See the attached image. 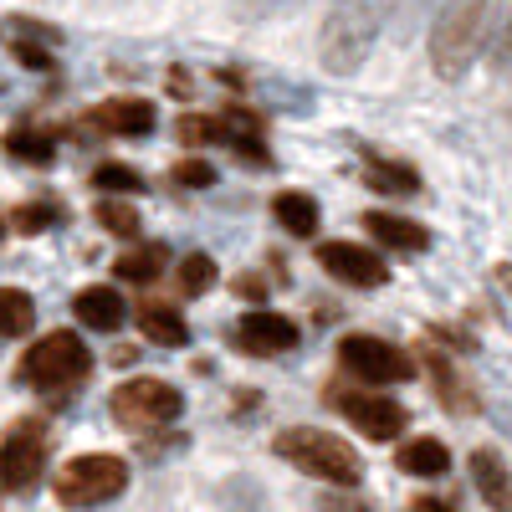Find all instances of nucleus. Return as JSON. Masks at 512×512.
Segmentation results:
<instances>
[{"mask_svg": "<svg viewBox=\"0 0 512 512\" xmlns=\"http://www.w3.org/2000/svg\"><path fill=\"white\" fill-rule=\"evenodd\" d=\"M502 6L507 0H446L431 21V67L451 82L472 72V62L492 47Z\"/></svg>", "mask_w": 512, "mask_h": 512, "instance_id": "1", "label": "nucleus"}, {"mask_svg": "<svg viewBox=\"0 0 512 512\" xmlns=\"http://www.w3.org/2000/svg\"><path fill=\"white\" fill-rule=\"evenodd\" d=\"M379 26H384V6L379 0H338L323 21V36H318V57L333 77H354L364 67V57L374 52L379 41Z\"/></svg>", "mask_w": 512, "mask_h": 512, "instance_id": "2", "label": "nucleus"}, {"mask_svg": "<svg viewBox=\"0 0 512 512\" xmlns=\"http://www.w3.org/2000/svg\"><path fill=\"white\" fill-rule=\"evenodd\" d=\"M272 451L282 461H292L297 472H308L318 482H333V487H359L364 477V461L349 441H338L333 431H318V425H292V431H277Z\"/></svg>", "mask_w": 512, "mask_h": 512, "instance_id": "3", "label": "nucleus"}, {"mask_svg": "<svg viewBox=\"0 0 512 512\" xmlns=\"http://www.w3.org/2000/svg\"><path fill=\"white\" fill-rule=\"evenodd\" d=\"M88 374H93V354L67 328L36 338V344L21 354V364H16V379L31 384V390H72V384H82Z\"/></svg>", "mask_w": 512, "mask_h": 512, "instance_id": "4", "label": "nucleus"}, {"mask_svg": "<svg viewBox=\"0 0 512 512\" xmlns=\"http://www.w3.org/2000/svg\"><path fill=\"white\" fill-rule=\"evenodd\" d=\"M52 492L62 507H98V502H113L128 492V461L123 456H108V451H93V456H72L62 472L52 477Z\"/></svg>", "mask_w": 512, "mask_h": 512, "instance_id": "5", "label": "nucleus"}, {"mask_svg": "<svg viewBox=\"0 0 512 512\" xmlns=\"http://www.w3.org/2000/svg\"><path fill=\"white\" fill-rule=\"evenodd\" d=\"M185 410V395L164 379H128L113 390V420L123 431H154V425H169Z\"/></svg>", "mask_w": 512, "mask_h": 512, "instance_id": "6", "label": "nucleus"}, {"mask_svg": "<svg viewBox=\"0 0 512 512\" xmlns=\"http://www.w3.org/2000/svg\"><path fill=\"white\" fill-rule=\"evenodd\" d=\"M338 364L364 384H405L415 374V359L405 349H395L390 338H374V333H349L338 344Z\"/></svg>", "mask_w": 512, "mask_h": 512, "instance_id": "7", "label": "nucleus"}, {"mask_svg": "<svg viewBox=\"0 0 512 512\" xmlns=\"http://www.w3.org/2000/svg\"><path fill=\"white\" fill-rule=\"evenodd\" d=\"M328 405L344 410L349 425H354V431H364L369 441H395L405 425H410V410L400 400H390V395H379V384H374V390H349V395H333L328 390Z\"/></svg>", "mask_w": 512, "mask_h": 512, "instance_id": "8", "label": "nucleus"}, {"mask_svg": "<svg viewBox=\"0 0 512 512\" xmlns=\"http://www.w3.org/2000/svg\"><path fill=\"white\" fill-rule=\"evenodd\" d=\"M47 477V436L36 425H16L0 441V492H31Z\"/></svg>", "mask_w": 512, "mask_h": 512, "instance_id": "9", "label": "nucleus"}, {"mask_svg": "<svg viewBox=\"0 0 512 512\" xmlns=\"http://www.w3.org/2000/svg\"><path fill=\"white\" fill-rule=\"evenodd\" d=\"M318 267L349 287H384L390 282V267L374 246H359V241H323L318 246Z\"/></svg>", "mask_w": 512, "mask_h": 512, "instance_id": "10", "label": "nucleus"}, {"mask_svg": "<svg viewBox=\"0 0 512 512\" xmlns=\"http://www.w3.org/2000/svg\"><path fill=\"white\" fill-rule=\"evenodd\" d=\"M236 349L241 354H262V359L287 354V349H297V323L287 313H272V308H251L236 323Z\"/></svg>", "mask_w": 512, "mask_h": 512, "instance_id": "11", "label": "nucleus"}, {"mask_svg": "<svg viewBox=\"0 0 512 512\" xmlns=\"http://www.w3.org/2000/svg\"><path fill=\"white\" fill-rule=\"evenodd\" d=\"M88 123L103 128V134H118V139H128V134L144 139V134H154V128H159V113L144 98H108V103H98L88 113Z\"/></svg>", "mask_w": 512, "mask_h": 512, "instance_id": "12", "label": "nucleus"}, {"mask_svg": "<svg viewBox=\"0 0 512 512\" xmlns=\"http://www.w3.org/2000/svg\"><path fill=\"white\" fill-rule=\"evenodd\" d=\"M72 313L82 328H93V333H118L123 318H128V303L118 297V287H82L72 297Z\"/></svg>", "mask_w": 512, "mask_h": 512, "instance_id": "13", "label": "nucleus"}, {"mask_svg": "<svg viewBox=\"0 0 512 512\" xmlns=\"http://www.w3.org/2000/svg\"><path fill=\"white\" fill-rule=\"evenodd\" d=\"M425 374H431L436 400H441L451 415H472V410H477V390L456 374V364H451L441 349H425Z\"/></svg>", "mask_w": 512, "mask_h": 512, "instance_id": "14", "label": "nucleus"}, {"mask_svg": "<svg viewBox=\"0 0 512 512\" xmlns=\"http://www.w3.org/2000/svg\"><path fill=\"white\" fill-rule=\"evenodd\" d=\"M364 231L390 251H425L431 246V231H425L420 221H410V216H395V210H369Z\"/></svg>", "mask_w": 512, "mask_h": 512, "instance_id": "15", "label": "nucleus"}, {"mask_svg": "<svg viewBox=\"0 0 512 512\" xmlns=\"http://www.w3.org/2000/svg\"><path fill=\"white\" fill-rule=\"evenodd\" d=\"M395 466H400L405 477L441 482V477L451 472V451H446V441H436V436H415V441H405V446H400Z\"/></svg>", "mask_w": 512, "mask_h": 512, "instance_id": "16", "label": "nucleus"}, {"mask_svg": "<svg viewBox=\"0 0 512 512\" xmlns=\"http://www.w3.org/2000/svg\"><path fill=\"white\" fill-rule=\"evenodd\" d=\"M272 221H277L287 236L308 241V236L323 226V210H318V200L303 195V190H282V195H272Z\"/></svg>", "mask_w": 512, "mask_h": 512, "instance_id": "17", "label": "nucleus"}, {"mask_svg": "<svg viewBox=\"0 0 512 512\" xmlns=\"http://www.w3.org/2000/svg\"><path fill=\"white\" fill-rule=\"evenodd\" d=\"M472 482H477L482 502H492V507H512V472H507V461H502L492 446L472 451Z\"/></svg>", "mask_w": 512, "mask_h": 512, "instance_id": "18", "label": "nucleus"}, {"mask_svg": "<svg viewBox=\"0 0 512 512\" xmlns=\"http://www.w3.org/2000/svg\"><path fill=\"white\" fill-rule=\"evenodd\" d=\"M139 328H144L149 344H159V349H185L190 344V323L169 303H139Z\"/></svg>", "mask_w": 512, "mask_h": 512, "instance_id": "19", "label": "nucleus"}, {"mask_svg": "<svg viewBox=\"0 0 512 512\" xmlns=\"http://www.w3.org/2000/svg\"><path fill=\"white\" fill-rule=\"evenodd\" d=\"M364 180H369V190H384V195H415L420 190V175L410 164H400V159H364Z\"/></svg>", "mask_w": 512, "mask_h": 512, "instance_id": "20", "label": "nucleus"}, {"mask_svg": "<svg viewBox=\"0 0 512 512\" xmlns=\"http://www.w3.org/2000/svg\"><path fill=\"white\" fill-rule=\"evenodd\" d=\"M164 267H169V256H164V246H134V251H123L118 262H113V272H118L123 282H134V287L154 282V277H159Z\"/></svg>", "mask_w": 512, "mask_h": 512, "instance_id": "21", "label": "nucleus"}, {"mask_svg": "<svg viewBox=\"0 0 512 512\" xmlns=\"http://www.w3.org/2000/svg\"><path fill=\"white\" fill-rule=\"evenodd\" d=\"M36 323V303L21 287H0V338H21Z\"/></svg>", "mask_w": 512, "mask_h": 512, "instance_id": "22", "label": "nucleus"}, {"mask_svg": "<svg viewBox=\"0 0 512 512\" xmlns=\"http://www.w3.org/2000/svg\"><path fill=\"white\" fill-rule=\"evenodd\" d=\"M175 282H180V292H185V297H200V292L216 287V262H210L205 251H190L185 262L175 267Z\"/></svg>", "mask_w": 512, "mask_h": 512, "instance_id": "23", "label": "nucleus"}, {"mask_svg": "<svg viewBox=\"0 0 512 512\" xmlns=\"http://www.w3.org/2000/svg\"><path fill=\"white\" fill-rule=\"evenodd\" d=\"M98 226L113 231V236H128V241H134L144 221H139V210L128 205V200H103V205H98Z\"/></svg>", "mask_w": 512, "mask_h": 512, "instance_id": "24", "label": "nucleus"}, {"mask_svg": "<svg viewBox=\"0 0 512 512\" xmlns=\"http://www.w3.org/2000/svg\"><path fill=\"white\" fill-rule=\"evenodd\" d=\"M93 185L108 190V195H134V190H144L139 169H128V164H98V169H93Z\"/></svg>", "mask_w": 512, "mask_h": 512, "instance_id": "25", "label": "nucleus"}, {"mask_svg": "<svg viewBox=\"0 0 512 512\" xmlns=\"http://www.w3.org/2000/svg\"><path fill=\"white\" fill-rule=\"evenodd\" d=\"M169 180L185 185V190H210L216 185V164L210 159H180L175 169H169Z\"/></svg>", "mask_w": 512, "mask_h": 512, "instance_id": "26", "label": "nucleus"}, {"mask_svg": "<svg viewBox=\"0 0 512 512\" xmlns=\"http://www.w3.org/2000/svg\"><path fill=\"white\" fill-rule=\"evenodd\" d=\"M52 221H57V205H47V200H31V205H16V210H11V226L26 231V236L47 231Z\"/></svg>", "mask_w": 512, "mask_h": 512, "instance_id": "27", "label": "nucleus"}, {"mask_svg": "<svg viewBox=\"0 0 512 512\" xmlns=\"http://www.w3.org/2000/svg\"><path fill=\"white\" fill-rule=\"evenodd\" d=\"M292 6H303V0H231V16L251 26V21H272V16H282Z\"/></svg>", "mask_w": 512, "mask_h": 512, "instance_id": "28", "label": "nucleus"}, {"mask_svg": "<svg viewBox=\"0 0 512 512\" xmlns=\"http://www.w3.org/2000/svg\"><path fill=\"white\" fill-rule=\"evenodd\" d=\"M6 149L26 164H52V139H41V134H11Z\"/></svg>", "mask_w": 512, "mask_h": 512, "instance_id": "29", "label": "nucleus"}, {"mask_svg": "<svg viewBox=\"0 0 512 512\" xmlns=\"http://www.w3.org/2000/svg\"><path fill=\"white\" fill-rule=\"evenodd\" d=\"M492 67L497 72H512V11L502 6V21H497V31H492Z\"/></svg>", "mask_w": 512, "mask_h": 512, "instance_id": "30", "label": "nucleus"}, {"mask_svg": "<svg viewBox=\"0 0 512 512\" xmlns=\"http://www.w3.org/2000/svg\"><path fill=\"white\" fill-rule=\"evenodd\" d=\"M180 139L185 144H210V139H226L221 118H180Z\"/></svg>", "mask_w": 512, "mask_h": 512, "instance_id": "31", "label": "nucleus"}, {"mask_svg": "<svg viewBox=\"0 0 512 512\" xmlns=\"http://www.w3.org/2000/svg\"><path fill=\"white\" fill-rule=\"evenodd\" d=\"M16 57H21V67H31V72H41V67H52V57L41 52V47H31V41H16Z\"/></svg>", "mask_w": 512, "mask_h": 512, "instance_id": "32", "label": "nucleus"}, {"mask_svg": "<svg viewBox=\"0 0 512 512\" xmlns=\"http://www.w3.org/2000/svg\"><path fill=\"white\" fill-rule=\"evenodd\" d=\"M497 282H502V287L512 292V262H502V267H497Z\"/></svg>", "mask_w": 512, "mask_h": 512, "instance_id": "33", "label": "nucleus"}]
</instances>
